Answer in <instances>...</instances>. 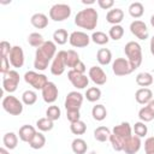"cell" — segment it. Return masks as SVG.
Segmentation results:
<instances>
[{
	"label": "cell",
	"instance_id": "obj_1",
	"mask_svg": "<svg viewBox=\"0 0 154 154\" xmlns=\"http://www.w3.org/2000/svg\"><path fill=\"white\" fill-rule=\"evenodd\" d=\"M57 53V45L53 41H46L35 52L34 67L37 71H45L48 67V64L54 59Z\"/></svg>",
	"mask_w": 154,
	"mask_h": 154
},
{
	"label": "cell",
	"instance_id": "obj_2",
	"mask_svg": "<svg viewBox=\"0 0 154 154\" xmlns=\"http://www.w3.org/2000/svg\"><path fill=\"white\" fill-rule=\"evenodd\" d=\"M99 13L94 7H87L84 10H81L75 16V24L82 29L85 30H94L97 25Z\"/></svg>",
	"mask_w": 154,
	"mask_h": 154
},
{
	"label": "cell",
	"instance_id": "obj_3",
	"mask_svg": "<svg viewBox=\"0 0 154 154\" xmlns=\"http://www.w3.org/2000/svg\"><path fill=\"white\" fill-rule=\"evenodd\" d=\"M124 53H125L128 61L130 63L134 71L141 66L142 60H143V55H142V47L138 42L129 41L124 47Z\"/></svg>",
	"mask_w": 154,
	"mask_h": 154
},
{
	"label": "cell",
	"instance_id": "obj_4",
	"mask_svg": "<svg viewBox=\"0 0 154 154\" xmlns=\"http://www.w3.org/2000/svg\"><path fill=\"white\" fill-rule=\"evenodd\" d=\"M1 106H2L4 111L7 112L11 116H19V114H22L23 107H24L23 102L19 99H17L16 96L11 95V94H8L7 96H5L2 99Z\"/></svg>",
	"mask_w": 154,
	"mask_h": 154
},
{
	"label": "cell",
	"instance_id": "obj_5",
	"mask_svg": "<svg viewBox=\"0 0 154 154\" xmlns=\"http://www.w3.org/2000/svg\"><path fill=\"white\" fill-rule=\"evenodd\" d=\"M24 81L36 90H42L49 82L46 75L36 71H26L24 73Z\"/></svg>",
	"mask_w": 154,
	"mask_h": 154
},
{
	"label": "cell",
	"instance_id": "obj_6",
	"mask_svg": "<svg viewBox=\"0 0 154 154\" xmlns=\"http://www.w3.org/2000/svg\"><path fill=\"white\" fill-rule=\"evenodd\" d=\"M20 77L19 73L16 70H10L7 73L2 75V89L4 91L12 94L17 90L18 84H19Z\"/></svg>",
	"mask_w": 154,
	"mask_h": 154
},
{
	"label": "cell",
	"instance_id": "obj_7",
	"mask_svg": "<svg viewBox=\"0 0 154 154\" xmlns=\"http://www.w3.org/2000/svg\"><path fill=\"white\" fill-rule=\"evenodd\" d=\"M71 16V7L67 4H55L49 8V18L54 22H63Z\"/></svg>",
	"mask_w": 154,
	"mask_h": 154
},
{
	"label": "cell",
	"instance_id": "obj_8",
	"mask_svg": "<svg viewBox=\"0 0 154 154\" xmlns=\"http://www.w3.org/2000/svg\"><path fill=\"white\" fill-rule=\"evenodd\" d=\"M83 99H84V96L79 91H77V90L70 91L66 95L65 103H64L66 111H79L82 107V103H83Z\"/></svg>",
	"mask_w": 154,
	"mask_h": 154
},
{
	"label": "cell",
	"instance_id": "obj_9",
	"mask_svg": "<svg viewBox=\"0 0 154 154\" xmlns=\"http://www.w3.org/2000/svg\"><path fill=\"white\" fill-rule=\"evenodd\" d=\"M65 54H66V51H59L55 54V57H54V59L52 60V64H51V72H52V75L60 76V75L64 73L65 67H66Z\"/></svg>",
	"mask_w": 154,
	"mask_h": 154
},
{
	"label": "cell",
	"instance_id": "obj_10",
	"mask_svg": "<svg viewBox=\"0 0 154 154\" xmlns=\"http://www.w3.org/2000/svg\"><path fill=\"white\" fill-rule=\"evenodd\" d=\"M112 71L116 76H126V75H130L134 70H132L130 63L128 61V59L117 58L112 63Z\"/></svg>",
	"mask_w": 154,
	"mask_h": 154
},
{
	"label": "cell",
	"instance_id": "obj_11",
	"mask_svg": "<svg viewBox=\"0 0 154 154\" xmlns=\"http://www.w3.org/2000/svg\"><path fill=\"white\" fill-rule=\"evenodd\" d=\"M67 79L71 82V84L76 89H84L89 84V77H87L84 73H79L75 70H70L67 72Z\"/></svg>",
	"mask_w": 154,
	"mask_h": 154
},
{
	"label": "cell",
	"instance_id": "obj_12",
	"mask_svg": "<svg viewBox=\"0 0 154 154\" xmlns=\"http://www.w3.org/2000/svg\"><path fill=\"white\" fill-rule=\"evenodd\" d=\"M130 31L138 40H143L144 41L149 36V31H148L147 24L143 20H140V19H135L134 22H131V24H130Z\"/></svg>",
	"mask_w": 154,
	"mask_h": 154
},
{
	"label": "cell",
	"instance_id": "obj_13",
	"mask_svg": "<svg viewBox=\"0 0 154 154\" xmlns=\"http://www.w3.org/2000/svg\"><path fill=\"white\" fill-rule=\"evenodd\" d=\"M69 42L72 47L76 48H83L87 47L90 42V36L87 35L84 31H72L69 37Z\"/></svg>",
	"mask_w": 154,
	"mask_h": 154
},
{
	"label": "cell",
	"instance_id": "obj_14",
	"mask_svg": "<svg viewBox=\"0 0 154 154\" xmlns=\"http://www.w3.org/2000/svg\"><path fill=\"white\" fill-rule=\"evenodd\" d=\"M8 60H10V64L14 67V69H19L24 65V51L20 46H13L11 52H10V55H8Z\"/></svg>",
	"mask_w": 154,
	"mask_h": 154
},
{
	"label": "cell",
	"instance_id": "obj_15",
	"mask_svg": "<svg viewBox=\"0 0 154 154\" xmlns=\"http://www.w3.org/2000/svg\"><path fill=\"white\" fill-rule=\"evenodd\" d=\"M112 134L125 143V141L132 136V128H131L130 123L123 122V123L116 125V126L112 129Z\"/></svg>",
	"mask_w": 154,
	"mask_h": 154
},
{
	"label": "cell",
	"instance_id": "obj_16",
	"mask_svg": "<svg viewBox=\"0 0 154 154\" xmlns=\"http://www.w3.org/2000/svg\"><path fill=\"white\" fill-rule=\"evenodd\" d=\"M42 93V99L46 103H53L57 101L58 95H59V90L58 87L54 82H48L46 84V87L41 90Z\"/></svg>",
	"mask_w": 154,
	"mask_h": 154
},
{
	"label": "cell",
	"instance_id": "obj_17",
	"mask_svg": "<svg viewBox=\"0 0 154 154\" xmlns=\"http://www.w3.org/2000/svg\"><path fill=\"white\" fill-rule=\"evenodd\" d=\"M88 77L96 85H103L107 82V75L100 66H91L88 72Z\"/></svg>",
	"mask_w": 154,
	"mask_h": 154
},
{
	"label": "cell",
	"instance_id": "obj_18",
	"mask_svg": "<svg viewBox=\"0 0 154 154\" xmlns=\"http://www.w3.org/2000/svg\"><path fill=\"white\" fill-rule=\"evenodd\" d=\"M141 146H142L141 138L138 136H136V135H132L130 138H128L125 141L123 152L125 154H136L141 149Z\"/></svg>",
	"mask_w": 154,
	"mask_h": 154
},
{
	"label": "cell",
	"instance_id": "obj_19",
	"mask_svg": "<svg viewBox=\"0 0 154 154\" xmlns=\"http://www.w3.org/2000/svg\"><path fill=\"white\" fill-rule=\"evenodd\" d=\"M138 118L143 123H148L154 119V99L150 100L138 111Z\"/></svg>",
	"mask_w": 154,
	"mask_h": 154
},
{
	"label": "cell",
	"instance_id": "obj_20",
	"mask_svg": "<svg viewBox=\"0 0 154 154\" xmlns=\"http://www.w3.org/2000/svg\"><path fill=\"white\" fill-rule=\"evenodd\" d=\"M36 129L32 126V125H29V124H25L23 126L19 128V131H18V136H19V140L23 141V142H26L29 143L34 136L36 135Z\"/></svg>",
	"mask_w": 154,
	"mask_h": 154
},
{
	"label": "cell",
	"instance_id": "obj_21",
	"mask_svg": "<svg viewBox=\"0 0 154 154\" xmlns=\"http://www.w3.org/2000/svg\"><path fill=\"white\" fill-rule=\"evenodd\" d=\"M124 19V11L122 8H112L106 14V20L112 25H119Z\"/></svg>",
	"mask_w": 154,
	"mask_h": 154
},
{
	"label": "cell",
	"instance_id": "obj_22",
	"mask_svg": "<svg viewBox=\"0 0 154 154\" xmlns=\"http://www.w3.org/2000/svg\"><path fill=\"white\" fill-rule=\"evenodd\" d=\"M135 100L140 105H147L150 100H153V91L149 88H140L135 93Z\"/></svg>",
	"mask_w": 154,
	"mask_h": 154
},
{
	"label": "cell",
	"instance_id": "obj_23",
	"mask_svg": "<svg viewBox=\"0 0 154 154\" xmlns=\"http://www.w3.org/2000/svg\"><path fill=\"white\" fill-rule=\"evenodd\" d=\"M30 23L34 28L36 29H45L47 28L48 25V17L45 14V13H41V12H37V13H34L30 18Z\"/></svg>",
	"mask_w": 154,
	"mask_h": 154
},
{
	"label": "cell",
	"instance_id": "obj_24",
	"mask_svg": "<svg viewBox=\"0 0 154 154\" xmlns=\"http://www.w3.org/2000/svg\"><path fill=\"white\" fill-rule=\"evenodd\" d=\"M65 63H66V67H70L71 70L75 69L79 63H81V59H79V55L76 51L73 49H69L66 51V54H65Z\"/></svg>",
	"mask_w": 154,
	"mask_h": 154
},
{
	"label": "cell",
	"instance_id": "obj_25",
	"mask_svg": "<svg viewBox=\"0 0 154 154\" xmlns=\"http://www.w3.org/2000/svg\"><path fill=\"white\" fill-rule=\"evenodd\" d=\"M2 143H4V147L8 150H12L14 149L17 146H18V135H16L14 132H6L2 137Z\"/></svg>",
	"mask_w": 154,
	"mask_h": 154
},
{
	"label": "cell",
	"instance_id": "obj_26",
	"mask_svg": "<svg viewBox=\"0 0 154 154\" xmlns=\"http://www.w3.org/2000/svg\"><path fill=\"white\" fill-rule=\"evenodd\" d=\"M112 131L107 128V126H97L95 130H94V138L99 142H106L107 140H109V136H111Z\"/></svg>",
	"mask_w": 154,
	"mask_h": 154
},
{
	"label": "cell",
	"instance_id": "obj_27",
	"mask_svg": "<svg viewBox=\"0 0 154 154\" xmlns=\"http://www.w3.org/2000/svg\"><path fill=\"white\" fill-rule=\"evenodd\" d=\"M96 59L100 65L106 66L112 61V53L108 48H100L96 53Z\"/></svg>",
	"mask_w": 154,
	"mask_h": 154
},
{
	"label": "cell",
	"instance_id": "obj_28",
	"mask_svg": "<svg viewBox=\"0 0 154 154\" xmlns=\"http://www.w3.org/2000/svg\"><path fill=\"white\" fill-rule=\"evenodd\" d=\"M154 82V78L152 76V73L149 72H140L136 76V83L137 85L142 87V88H147L149 85H152Z\"/></svg>",
	"mask_w": 154,
	"mask_h": 154
},
{
	"label": "cell",
	"instance_id": "obj_29",
	"mask_svg": "<svg viewBox=\"0 0 154 154\" xmlns=\"http://www.w3.org/2000/svg\"><path fill=\"white\" fill-rule=\"evenodd\" d=\"M129 14L132 17V18H140L143 16L144 13V6L142 2L140 1H135V2H131L130 6H129Z\"/></svg>",
	"mask_w": 154,
	"mask_h": 154
},
{
	"label": "cell",
	"instance_id": "obj_30",
	"mask_svg": "<svg viewBox=\"0 0 154 154\" xmlns=\"http://www.w3.org/2000/svg\"><path fill=\"white\" fill-rule=\"evenodd\" d=\"M71 149L75 154H85L88 149V144L83 138H75L71 143Z\"/></svg>",
	"mask_w": 154,
	"mask_h": 154
},
{
	"label": "cell",
	"instance_id": "obj_31",
	"mask_svg": "<svg viewBox=\"0 0 154 154\" xmlns=\"http://www.w3.org/2000/svg\"><path fill=\"white\" fill-rule=\"evenodd\" d=\"M70 35L67 34V31L65 29H57L53 32V42L55 45H65L69 40Z\"/></svg>",
	"mask_w": 154,
	"mask_h": 154
},
{
	"label": "cell",
	"instance_id": "obj_32",
	"mask_svg": "<svg viewBox=\"0 0 154 154\" xmlns=\"http://www.w3.org/2000/svg\"><path fill=\"white\" fill-rule=\"evenodd\" d=\"M91 116L96 122H102L107 117V109L103 105H95L91 108Z\"/></svg>",
	"mask_w": 154,
	"mask_h": 154
},
{
	"label": "cell",
	"instance_id": "obj_33",
	"mask_svg": "<svg viewBox=\"0 0 154 154\" xmlns=\"http://www.w3.org/2000/svg\"><path fill=\"white\" fill-rule=\"evenodd\" d=\"M45 144H46V137L41 131H37L36 135L34 136V138L29 142V146L32 149H41L45 147Z\"/></svg>",
	"mask_w": 154,
	"mask_h": 154
},
{
	"label": "cell",
	"instance_id": "obj_34",
	"mask_svg": "<svg viewBox=\"0 0 154 154\" xmlns=\"http://www.w3.org/2000/svg\"><path fill=\"white\" fill-rule=\"evenodd\" d=\"M90 40L96 43V45H100V46H103V45H107L108 41H109V36L103 32V31H94L90 36Z\"/></svg>",
	"mask_w": 154,
	"mask_h": 154
},
{
	"label": "cell",
	"instance_id": "obj_35",
	"mask_svg": "<svg viewBox=\"0 0 154 154\" xmlns=\"http://www.w3.org/2000/svg\"><path fill=\"white\" fill-rule=\"evenodd\" d=\"M36 128L41 131V132H46V131H51L54 128V122L48 119L47 117L45 118H40L36 120Z\"/></svg>",
	"mask_w": 154,
	"mask_h": 154
},
{
	"label": "cell",
	"instance_id": "obj_36",
	"mask_svg": "<svg viewBox=\"0 0 154 154\" xmlns=\"http://www.w3.org/2000/svg\"><path fill=\"white\" fill-rule=\"evenodd\" d=\"M46 41L43 40V36L40 34V32H31L29 34L28 36V43L31 46V47H35L36 49L38 47H41Z\"/></svg>",
	"mask_w": 154,
	"mask_h": 154
},
{
	"label": "cell",
	"instance_id": "obj_37",
	"mask_svg": "<svg viewBox=\"0 0 154 154\" xmlns=\"http://www.w3.org/2000/svg\"><path fill=\"white\" fill-rule=\"evenodd\" d=\"M84 97L89 102H96L97 100L101 99V90H100V88H97V87H90V88H88L87 91H85Z\"/></svg>",
	"mask_w": 154,
	"mask_h": 154
},
{
	"label": "cell",
	"instance_id": "obj_38",
	"mask_svg": "<svg viewBox=\"0 0 154 154\" xmlns=\"http://www.w3.org/2000/svg\"><path fill=\"white\" fill-rule=\"evenodd\" d=\"M70 130L73 135H83L87 131V125L83 120H77V122L70 123Z\"/></svg>",
	"mask_w": 154,
	"mask_h": 154
},
{
	"label": "cell",
	"instance_id": "obj_39",
	"mask_svg": "<svg viewBox=\"0 0 154 154\" xmlns=\"http://www.w3.org/2000/svg\"><path fill=\"white\" fill-rule=\"evenodd\" d=\"M37 101V94L34 90H25L22 94V102L26 106H31Z\"/></svg>",
	"mask_w": 154,
	"mask_h": 154
},
{
	"label": "cell",
	"instance_id": "obj_40",
	"mask_svg": "<svg viewBox=\"0 0 154 154\" xmlns=\"http://www.w3.org/2000/svg\"><path fill=\"white\" fill-rule=\"evenodd\" d=\"M123 35H124V28L119 24V25H112L111 28H109V30H108V36H109V38H112V40H114V41H118V40H120L122 37H123Z\"/></svg>",
	"mask_w": 154,
	"mask_h": 154
},
{
	"label": "cell",
	"instance_id": "obj_41",
	"mask_svg": "<svg viewBox=\"0 0 154 154\" xmlns=\"http://www.w3.org/2000/svg\"><path fill=\"white\" fill-rule=\"evenodd\" d=\"M60 116H61V111H60V108H59L57 105H51V106H48V108L46 109V117H47L48 119L53 120V122L58 120V119L60 118Z\"/></svg>",
	"mask_w": 154,
	"mask_h": 154
},
{
	"label": "cell",
	"instance_id": "obj_42",
	"mask_svg": "<svg viewBox=\"0 0 154 154\" xmlns=\"http://www.w3.org/2000/svg\"><path fill=\"white\" fill-rule=\"evenodd\" d=\"M132 130H134L135 135H136V136H138L140 138L144 137V136L147 135V132H148V128H147L146 123H143V122H141V120H140V122H137V123H135V125H134Z\"/></svg>",
	"mask_w": 154,
	"mask_h": 154
},
{
	"label": "cell",
	"instance_id": "obj_43",
	"mask_svg": "<svg viewBox=\"0 0 154 154\" xmlns=\"http://www.w3.org/2000/svg\"><path fill=\"white\" fill-rule=\"evenodd\" d=\"M12 47H13V46H11L10 42H7V41H1V43H0V55H1V58H8Z\"/></svg>",
	"mask_w": 154,
	"mask_h": 154
},
{
	"label": "cell",
	"instance_id": "obj_44",
	"mask_svg": "<svg viewBox=\"0 0 154 154\" xmlns=\"http://www.w3.org/2000/svg\"><path fill=\"white\" fill-rule=\"evenodd\" d=\"M144 152L146 154L154 153V136H150L144 141Z\"/></svg>",
	"mask_w": 154,
	"mask_h": 154
},
{
	"label": "cell",
	"instance_id": "obj_45",
	"mask_svg": "<svg viewBox=\"0 0 154 154\" xmlns=\"http://www.w3.org/2000/svg\"><path fill=\"white\" fill-rule=\"evenodd\" d=\"M66 118L70 123L81 120V113L79 111H66Z\"/></svg>",
	"mask_w": 154,
	"mask_h": 154
},
{
	"label": "cell",
	"instance_id": "obj_46",
	"mask_svg": "<svg viewBox=\"0 0 154 154\" xmlns=\"http://www.w3.org/2000/svg\"><path fill=\"white\" fill-rule=\"evenodd\" d=\"M10 60H8V58H1V65H0V72L2 73V75H5V73H7L8 71H10Z\"/></svg>",
	"mask_w": 154,
	"mask_h": 154
},
{
	"label": "cell",
	"instance_id": "obj_47",
	"mask_svg": "<svg viewBox=\"0 0 154 154\" xmlns=\"http://www.w3.org/2000/svg\"><path fill=\"white\" fill-rule=\"evenodd\" d=\"M97 5L102 10H109L114 5V1L113 0H97Z\"/></svg>",
	"mask_w": 154,
	"mask_h": 154
},
{
	"label": "cell",
	"instance_id": "obj_48",
	"mask_svg": "<svg viewBox=\"0 0 154 154\" xmlns=\"http://www.w3.org/2000/svg\"><path fill=\"white\" fill-rule=\"evenodd\" d=\"M72 70H75V71H77V72H79V73H84L85 72V70H87V67H85V65H84V63L83 61H81L75 69H72Z\"/></svg>",
	"mask_w": 154,
	"mask_h": 154
},
{
	"label": "cell",
	"instance_id": "obj_49",
	"mask_svg": "<svg viewBox=\"0 0 154 154\" xmlns=\"http://www.w3.org/2000/svg\"><path fill=\"white\" fill-rule=\"evenodd\" d=\"M149 48H150V53L154 55V35L152 36L150 38V42H149Z\"/></svg>",
	"mask_w": 154,
	"mask_h": 154
},
{
	"label": "cell",
	"instance_id": "obj_50",
	"mask_svg": "<svg viewBox=\"0 0 154 154\" xmlns=\"http://www.w3.org/2000/svg\"><path fill=\"white\" fill-rule=\"evenodd\" d=\"M95 1L94 0H82V4L83 5H91V4H94Z\"/></svg>",
	"mask_w": 154,
	"mask_h": 154
},
{
	"label": "cell",
	"instance_id": "obj_51",
	"mask_svg": "<svg viewBox=\"0 0 154 154\" xmlns=\"http://www.w3.org/2000/svg\"><path fill=\"white\" fill-rule=\"evenodd\" d=\"M7 150H8V149H6L5 147H1V148H0V154H10Z\"/></svg>",
	"mask_w": 154,
	"mask_h": 154
},
{
	"label": "cell",
	"instance_id": "obj_52",
	"mask_svg": "<svg viewBox=\"0 0 154 154\" xmlns=\"http://www.w3.org/2000/svg\"><path fill=\"white\" fill-rule=\"evenodd\" d=\"M150 24L154 28V14H152V17H150Z\"/></svg>",
	"mask_w": 154,
	"mask_h": 154
},
{
	"label": "cell",
	"instance_id": "obj_53",
	"mask_svg": "<svg viewBox=\"0 0 154 154\" xmlns=\"http://www.w3.org/2000/svg\"><path fill=\"white\" fill-rule=\"evenodd\" d=\"M89 154H96V153H95V152H90Z\"/></svg>",
	"mask_w": 154,
	"mask_h": 154
},
{
	"label": "cell",
	"instance_id": "obj_54",
	"mask_svg": "<svg viewBox=\"0 0 154 154\" xmlns=\"http://www.w3.org/2000/svg\"><path fill=\"white\" fill-rule=\"evenodd\" d=\"M149 154H154V153H149Z\"/></svg>",
	"mask_w": 154,
	"mask_h": 154
}]
</instances>
